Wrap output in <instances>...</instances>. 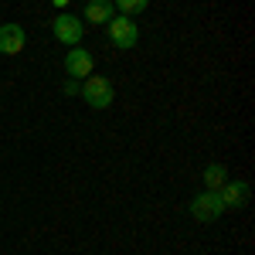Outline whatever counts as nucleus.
Instances as JSON below:
<instances>
[{"instance_id":"obj_8","label":"nucleus","mask_w":255,"mask_h":255,"mask_svg":"<svg viewBox=\"0 0 255 255\" xmlns=\"http://www.w3.org/2000/svg\"><path fill=\"white\" fill-rule=\"evenodd\" d=\"M116 17V7H113V0H89L85 3V17L82 20H89V24H109V20Z\"/></svg>"},{"instance_id":"obj_1","label":"nucleus","mask_w":255,"mask_h":255,"mask_svg":"<svg viewBox=\"0 0 255 255\" xmlns=\"http://www.w3.org/2000/svg\"><path fill=\"white\" fill-rule=\"evenodd\" d=\"M79 92L92 109H109V106H113V96H116V92H113V82L106 79V75H89Z\"/></svg>"},{"instance_id":"obj_13","label":"nucleus","mask_w":255,"mask_h":255,"mask_svg":"<svg viewBox=\"0 0 255 255\" xmlns=\"http://www.w3.org/2000/svg\"><path fill=\"white\" fill-rule=\"evenodd\" d=\"M82 3H89V0H82Z\"/></svg>"},{"instance_id":"obj_6","label":"nucleus","mask_w":255,"mask_h":255,"mask_svg":"<svg viewBox=\"0 0 255 255\" xmlns=\"http://www.w3.org/2000/svg\"><path fill=\"white\" fill-rule=\"evenodd\" d=\"M218 197H221L225 211H242L249 204V184L245 180H225V187L218 191Z\"/></svg>"},{"instance_id":"obj_4","label":"nucleus","mask_w":255,"mask_h":255,"mask_svg":"<svg viewBox=\"0 0 255 255\" xmlns=\"http://www.w3.org/2000/svg\"><path fill=\"white\" fill-rule=\"evenodd\" d=\"M51 31H55V38H58L65 48H75L82 41V34H85V24H82V17H75V14H58V17L51 20Z\"/></svg>"},{"instance_id":"obj_10","label":"nucleus","mask_w":255,"mask_h":255,"mask_svg":"<svg viewBox=\"0 0 255 255\" xmlns=\"http://www.w3.org/2000/svg\"><path fill=\"white\" fill-rule=\"evenodd\" d=\"M113 7L123 10V17H136V14H143L150 7V0H113Z\"/></svg>"},{"instance_id":"obj_9","label":"nucleus","mask_w":255,"mask_h":255,"mask_svg":"<svg viewBox=\"0 0 255 255\" xmlns=\"http://www.w3.org/2000/svg\"><path fill=\"white\" fill-rule=\"evenodd\" d=\"M225 180H228V167L225 163H211V167H204V191H221L225 187Z\"/></svg>"},{"instance_id":"obj_3","label":"nucleus","mask_w":255,"mask_h":255,"mask_svg":"<svg viewBox=\"0 0 255 255\" xmlns=\"http://www.w3.org/2000/svg\"><path fill=\"white\" fill-rule=\"evenodd\" d=\"M106 31H109V41H113L116 48H123V51H129V48H136V41H139L136 20L123 17V14L109 20V24H106Z\"/></svg>"},{"instance_id":"obj_11","label":"nucleus","mask_w":255,"mask_h":255,"mask_svg":"<svg viewBox=\"0 0 255 255\" xmlns=\"http://www.w3.org/2000/svg\"><path fill=\"white\" fill-rule=\"evenodd\" d=\"M61 89H65V96H75V92H79V82H75V79H68L65 85H61Z\"/></svg>"},{"instance_id":"obj_5","label":"nucleus","mask_w":255,"mask_h":255,"mask_svg":"<svg viewBox=\"0 0 255 255\" xmlns=\"http://www.w3.org/2000/svg\"><path fill=\"white\" fill-rule=\"evenodd\" d=\"M92 68H96L92 51H85V48H68V55H65V72H68V79H75V82L89 79Z\"/></svg>"},{"instance_id":"obj_7","label":"nucleus","mask_w":255,"mask_h":255,"mask_svg":"<svg viewBox=\"0 0 255 255\" xmlns=\"http://www.w3.org/2000/svg\"><path fill=\"white\" fill-rule=\"evenodd\" d=\"M24 31L17 24H0V55H20L24 51Z\"/></svg>"},{"instance_id":"obj_2","label":"nucleus","mask_w":255,"mask_h":255,"mask_svg":"<svg viewBox=\"0 0 255 255\" xmlns=\"http://www.w3.org/2000/svg\"><path fill=\"white\" fill-rule=\"evenodd\" d=\"M191 218L194 221H201V225H208V221H218V218L225 215V204H221V197H218V191H201V194L191 201Z\"/></svg>"},{"instance_id":"obj_12","label":"nucleus","mask_w":255,"mask_h":255,"mask_svg":"<svg viewBox=\"0 0 255 255\" xmlns=\"http://www.w3.org/2000/svg\"><path fill=\"white\" fill-rule=\"evenodd\" d=\"M51 3H55V7H65V3H68V0H51Z\"/></svg>"}]
</instances>
